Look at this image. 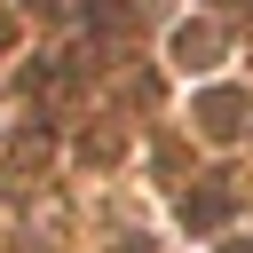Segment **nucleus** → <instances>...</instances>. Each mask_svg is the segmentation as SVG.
<instances>
[{"label":"nucleus","mask_w":253,"mask_h":253,"mask_svg":"<svg viewBox=\"0 0 253 253\" xmlns=\"http://www.w3.org/2000/svg\"><path fill=\"white\" fill-rule=\"evenodd\" d=\"M198 126H206V134H237V126H245V95H237V87H206V95H198Z\"/></svg>","instance_id":"1"},{"label":"nucleus","mask_w":253,"mask_h":253,"mask_svg":"<svg viewBox=\"0 0 253 253\" xmlns=\"http://www.w3.org/2000/svg\"><path fill=\"white\" fill-rule=\"evenodd\" d=\"M213 47H221V40H213V32H182V40H174V55H182V63H190V55H198V63H206V55H213Z\"/></svg>","instance_id":"3"},{"label":"nucleus","mask_w":253,"mask_h":253,"mask_svg":"<svg viewBox=\"0 0 253 253\" xmlns=\"http://www.w3.org/2000/svg\"><path fill=\"white\" fill-rule=\"evenodd\" d=\"M8 158H16V166H32V158H47V134H16V142H8Z\"/></svg>","instance_id":"4"},{"label":"nucleus","mask_w":253,"mask_h":253,"mask_svg":"<svg viewBox=\"0 0 253 253\" xmlns=\"http://www.w3.org/2000/svg\"><path fill=\"white\" fill-rule=\"evenodd\" d=\"M182 221H190V229H221V221H229V190L206 182L198 198H182Z\"/></svg>","instance_id":"2"}]
</instances>
